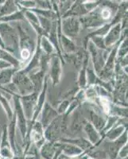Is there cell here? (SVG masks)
Masks as SVG:
<instances>
[{"instance_id": "cell-30", "label": "cell", "mask_w": 128, "mask_h": 159, "mask_svg": "<svg viewBox=\"0 0 128 159\" xmlns=\"http://www.w3.org/2000/svg\"><path fill=\"white\" fill-rule=\"evenodd\" d=\"M119 57L120 59H123V57H125L126 54L127 53V38L124 39L123 42L122 44H120L119 46Z\"/></svg>"}, {"instance_id": "cell-16", "label": "cell", "mask_w": 128, "mask_h": 159, "mask_svg": "<svg viewBox=\"0 0 128 159\" xmlns=\"http://www.w3.org/2000/svg\"><path fill=\"white\" fill-rule=\"evenodd\" d=\"M7 129L6 126H4L3 131H2V143H1V154L3 157H11V151L10 150Z\"/></svg>"}, {"instance_id": "cell-24", "label": "cell", "mask_w": 128, "mask_h": 159, "mask_svg": "<svg viewBox=\"0 0 128 159\" xmlns=\"http://www.w3.org/2000/svg\"><path fill=\"white\" fill-rule=\"evenodd\" d=\"M82 127V119L81 115L80 112H75V118L73 119V121L72 123V130L76 133L80 131V129Z\"/></svg>"}, {"instance_id": "cell-23", "label": "cell", "mask_w": 128, "mask_h": 159, "mask_svg": "<svg viewBox=\"0 0 128 159\" xmlns=\"http://www.w3.org/2000/svg\"><path fill=\"white\" fill-rule=\"evenodd\" d=\"M123 132H124V127L123 126H119L118 127L114 128V130H110L107 133V137H108L109 140L111 141H114L116 140L122 135Z\"/></svg>"}, {"instance_id": "cell-25", "label": "cell", "mask_w": 128, "mask_h": 159, "mask_svg": "<svg viewBox=\"0 0 128 159\" xmlns=\"http://www.w3.org/2000/svg\"><path fill=\"white\" fill-rule=\"evenodd\" d=\"M0 103H1L2 107H3L6 113H7V115L8 119L11 120V119H12L13 116H14V112L12 111V108H11V105H10L9 103H8L7 99H6V98L4 97L1 93H0Z\"/></svg>"}, {"instance_id": "cell-11", "label": "cell", "mask_w": 128, "mask_h": 159, "mask_svg": "<svg viewBox=\"0 0 128 159\" xmlns=\"http://www.w3.org/2000/svg\"><path fill=\"white\" fill-rule=\"evenodd\" d=\"M46 89H47V78H45L44 80L43 88H42V91L41 92V94L38 97V101H37L36 107H35V111L34 112V116H33V119L31 120V123L32 125L36 122V119L38 118L39 113L42 111V108L44 107V103H45V96H46ZM31 125V126H32Z\"/></svg>"}, {"instance_id": "cell-2", "label": "cell", "mask_w": 128, "mask_h": 159, "mask_svg": "<svg viewBox=\"0 0 128 159\" xmlns=\"http://www.w3.org/2000/svg\"><path fill=\"white\" fill-rule=\"evenodd\" d=\"M12 81L16 87L18 92H21L22 96L31 94L32 93L31 92L34 90V85L30 78L22 71L15 72V75L13 76Z\"/></svg>"}, {"instance_id": "cell-15", "label": "cell", "mask_w": 128, "mask_h": 159, "mask_svg": "<svg viewBox=\"0 0 128 159\" xmlns=\"http://www.w3.org/2000/svg\"><path fill=\"white\" fill-rule=\"evenodd\" d=\"M85 130L91 144H96L97 142L99 141L100 135H99V132L95 129V127L89 122H85Z\"/></svg>"}, {"instance_id": "cell-21", "label": "cell", "mask_w": 128, "mask_h": 159, "mask_svg": "<svg viewBox=\"0 0 128 159\" xmlns=\"http://www.w3.org/2000/svg\"><path fill=\"white\" fill-rule=\"evenodd\" d=\"M61 35V39H62V49L67 52H76V45H74L73 42L69 39V38L65 37V35L62 34Z\"/></svg>"}, {"instance_id": "cell-12", "label": "cell", "mask_w": 128, "mask_h": 159, "mask_svg": "<svg viewBox=\"0 0 128 159\" xmlns=\"http://www.w3.org/2000/svg\"><path fill=\"white\" fill-rule=\"evenodd\" d=\"M45 72L46 71L41 69L39 72H35V73H30V80L32 82L33 85H34V92L35 93H39L40 91L42 90L43 88V83H44V76H45Z\"/></svg>"}, {"instance_id": "cell-6", "label": "cell", "mask_w": 128, "mask_h": 159, "mask_svg": "<svg viewBox=\"0 0 128 159\" xmlns=\"http://www.w3.org/2000/svg\"><path fill=\"white\" fill-rule=\"evenodd\" d=\"M62 31L64 35L69 38L76 37L80 31V20L74 17L65 18L62 21Z\"/></svg>"}, {"instance_id": "cell-9", "label": "cell", "mask_w": 128, "mask_h": 159, "mask_svg": "<svg viewBox=\"0 0 128 159\" xmlns=\"http://www.w3.org/2000/svg\"><path fill=\"white\" fill-rule=\"evenodd\" d=\"M58 116V113L51 107L48 103H45L42 108V126L43 129H46L47 127L52 123Z\"/></svg>"}, {"instance_id": "cell-1", "label": "cell", "mask_w": 128, "mask_h": 159, "mask_svg": "<svg viewBox=\"0 0 128 159\" xmlns=\"http://www.w3.org/2000/svg\"><path fill=\"white\" fill-rule=\"evenodd\" d=\"M0 38L4 44V49L16 54L19 48L18 35L9 24L0 22Z\"/></svg>"}, {"instance_id": "cell-29", "label": "cell", "mask_w": 128, "mask_h": 159, "mask_svg": "<svg viewBox=\"0 0 128 159\" xmlns=\"http://www.w3.org/2000/svg\"><path fill=\"white\" fill-rule=\"evenodd\" d=\"M92 38V43L95 45L96 48H98L99 49H106V46H105L104 44V40H103V37L99 36H93L91 37Z\"/></svg>"}, {"instance_id": "cell-20", "label": "cell", "mask_w": 128, "mask_h": 159, "mask_svg": "<svg viewBox=\"0 0 128 159\" xmlns=\"http://www.w3.org/2000/svg\"><path fill=\"white\" fill-rule=\"evenodd\" d=\"M40 47L41 49H43L45 54L51 56L54 52V47L53 46L52 43L49 41L48 38L45 36L42 37L40 39Z\"/></svg>"}, {"instance_id": "cell-5", "label": "cell", "mask_w": 128, "mask_h": 159, "mask_svg": "<svg viewBox=\"0 0 128 159\" xmlns=\"http://www.w3.org/2000/svg\"><path fill=\"white\" fill-rule=\"evenodd\" d=\"M88 48L89 49V52L92 53L91 55H92L94 69L96 71V73L100 74L105 65V58L103 57L102 50L96 48L95 45L92 43V41L89 42V43L88 42Z\"/></svg>"}, {"instance_id": "cell-19", "label": "cell", "mask_w": 128, "mask_h": 159, "mask_svg": "<svg viewBox=\"0 0 128 159\" xmlns=\"http://www.w3.org/2000/svg\"><path fill=\"white\" fill-rule=\"evenodd\" d=\"M0 60H3L11 64V65H13L14 68L18 69V66H19L20 64L19 61L16 59L13 55H11L10 52H7L5 49H1V48H0Z\"/></svg>"}, {"instance_id": "cell-31", "label": "cell", "mask_w": 128, "mask_h": 159, "mask_svg": "<svg viewBox=\"0 0 128 159\" xmlns=\"http://www.w3.org/2000/svg\"><path fill=\"white\" fill-rule=\"evenodd\" d=\"M20 5H22L23 7L26 8H32V9H34V7H36V2L34 1H19Z\"/></svg>"}, {"instance_id": "cell-18", "label": "cell", "mask_w": 128, "mask_h": 159, "mask_svg": "<svg viewBox=\"0 0 128 159\" xmlns=\"http://www.w3.org/2000/svg\"><path fill=\"white\" fill-rule=\"evenodd\" d=\"M17 10H18V7H17L16 3H15V2H13V1H7L0 7V18L16 12Z\"/></svg>"}, {"instance_id": "cell-8", "label": "cell", "mask_w": 128, "mask_h": 159, "mask_svg": "<svg viewBox=\"0 0 128 159\" xmlns=\"http://www.w3.org/2000/svg\"><path fill=\"white\" fill-rule=\"evenodd\" d=\"M49 66H50L49 76L52 79L53 84L56 85L57 84L59 83L61 72H62V63L59 57L53 55L51 58V61H49Z\"/></svg>"}, {"instance_id": "cell-28", "label": "cell", "mask_w": 128, "mask_h": 159, "mask_svg": "<svg viewBox=\"0 0 128 159\" xmlns=\"http://www.w3.org/2000/svg\"><path fill=\"white\" fill-rule=\"evenodd\" d=\"M63 150L67 154L72 155V154H79L81 153V150L73 145L65 144L63 145Z\"/></svg>"}, {"instance_id": "cell-7", "label": "cell", "mask_w": 128, "mask_h": 159, "mask_svg": "<svg viewBox=\"0 0 128 159\" xmlns=\"http://www.w3.org/2000/svg\"><path fill=\"white\" fill-rule=\"evenodd\" d=\"M61 132H63L62 118L57 117L45 129V137L49 141H53L59 137Z\"/></svg>"}, {"instance_id": "cell-27", "label": "cell", "mask_w": 128, "mask_h": 159, "mask_svg": "<svg viewBox=\"0 0 128 159\" xmlns=\"http://www.w3.org/2000/svg\"><path fill=\"white\" fill-rule=\"evenodd\" d=\"M53 151H54V147H53V143H49L43 145L42 151L43 157H46L47 159H50L52 157V155L53 154Z\"/></svg>"}, {"instance_id": "cell-3", "label": "cell", "mask_w": 128, "mask_h": 159, "mask_svg": "<svg viewBox=\"0 0 128 159\" xmlns=\"http://www.w3.org/2000/svg\"><path fill=\"white\" fill-rule=\"evenodd\" d=\"M38 93L33 92L31 94L26 95V96H19V99H22L21 104L22 105V110L25 114V119L30 120L33 116V113L34 108L36 107L37 101H38Z\"/></svg>"}, {"instance_id": "cell-10", "label": "cell", "mask_w": 128, "mask_h": 159, "mask_svg": "<svg viewBox=\"0 0 128 159\" xmlns=\"http://www.w3.org/2000/svg\"><path fill=\"white\" fill-rule=\"evenodd\" d=\"M121 23H118L116 25H113L107 34V36L105 37L104 44L105 46L107 47H110L112 45L116 44V42H119V39L120 38L121 34Z\"/></svg>"}, {"instance_id": "cell-4", "label": "cell", "mask_w": 128, "mask_h": 159, "mask_svg": "<svg viewBox=\"0 0 128 159\" xmlns=\"http://www.w3.org/2000/svg\"><path fill=\"white\" fill-rule=\"evenodd\" d=\"M14 96V101H15V110L16 111L15 112V116H16V121L18 123V128H19L21 134L23 139H25L26 135V132H27V127H26V119H25V114H24L23 110H22V104L20 102L19 96L15 93H12Z\"/></svg>"}, {"instance_id": "cell-13", "label": "cell", "mask_w": 128, "mask_h": 159, "mask_svg": "<svg viewBox=\"0 0 128 159\" xmlns=\"http://www.w3.org/2000/svg\"><path fill=\"white\" fill-rule=\"evenodd\" d=\"M25 11V18L29 20V22H30V24L32 25V26L35 29V30L38 32V34H39V36H45V34H44V31L42 30V26L40 25L39 19H38V17L35 15L34 13L30 11H28L27 9L24 10Z\"/></svg>"}, {"instance_id": "cell-33", "label": "cell", "mask_w": 128, "mask_h": 159, "mask_svg": "<svg viewBox=\"0 0 128 159\" xmlns=\"http://www.w3.org/2000/svg\"><path fill=\"white\" fill-rule=\"evenodd\" d=\"M11 66H12V65L10 63H8V62L5 61L3 60H0V69H1V70H3V69H9Z\"/></svg>"}, {"instance_id": "cell-32", "label": "cell", "mask_w": 128, "mask_h": 159, "mask_svg": "<svg viewBox=\"0 0 128 159\" xmlns=\"http://www.w3.org/2000/svg\"><path fill=\"white\" fill-rule=\"evenodd\" d=\"M69 102L68 100H65V101L62 102V104L60 105L59 109H58V112H59L60 114H65L68 107H69Z\"/></svg>"}, {"instance_id": "cell-17", "label": "cell", "mask_w": 128, "mask_h": 159, "mask_svg": "<svg viewBox=\"0 0 128 159\" xmlns=\"http://www.w3.org/2000/svg\"><path fill=\"white\" fill-rule=\"evenodd\" d=\"M18 70L16 68H9L0 72V85L9 84L12 80L13 76Z\"/></svg>"}, {"instance_id": "cell-22", "label": "cell", "mask_w": 128, "mask_h": 159, "mask_svg": "<svg viewBox=\"0 0 128 159\" xmlns=\"http://www.w3.org/2000/svg\"><path fill=\"white\" fill-rule=\"evenodd\" d=\"M23 12L24 11H16V12L13 13V14L7 15V16L2 17V18H0V22H11V21H15V20H25V16L23 15Z\"/></svg>"}, {"instance_id": "cell-14", "label": "cell", "mask_w": 128, "mask_h": 159, "mask_svg": "<svg viewBox=\"0 0 128 159\" xmlns=\"http://www.w3.org/2000/svg\"><path fill=\"white\" fill-rule=\"evenodd\" d=\"M89 116H90L91 119V124L95 127V129L97 131H102L103 129L104 128L105 124H106V120L103 119L102 116L98 115L94 111H90Z\"/></svg>"}, {"instance_id": "cell-26", "label": "cell", "mask_w": 128, "mask_h": 159, "mask_svg": "<svg viewBox=\"0 0 128 159\" xmlns=\"http://www.w3.org/2000/svg\"><path fill=\"white\" fill-rule=\"evenodd\" d=\"M62 142H65V143H71V144H74V145H79L80 147H81L83 149H86L89 148V147H91V143L90 142L87 141L85 139H72V140H66V139H62Z\"/></svg>"}]
</instances>
